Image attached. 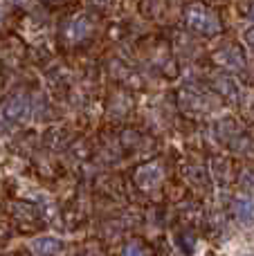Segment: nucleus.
Masks as SVG:
<instances>
[{"label": "nucleus", "mask_w": 254, "mask_h": 256, "mask_svg": "<svg viewBox=\"0 0 254 256\" xmlns=\"http://www.w3.org/2000/svg\"><path fill=\"white\" fill-rule=\"evenodd\" d=\"M187 25L192 27L194 32L205 34V36H216L220 32L218 18L207 7H202V4H192V7L187 9Z\"/></svg>", "instance_id": "f257e3e1"}, {"label": "nucleus", "mask_w": 254, "mask_h": 256, "mask_svg": "<svg viewBox=\"0 0 254 256\" xmlns=\"http://www.w3.org/2000/svg\"><path fill=\"white\" fill-rule=\"evenodd\" d=\"M27 99L25 97H14V99H9L7 104H4V108H2V120H7V122H18V120H22V117L27 115Z\"/></svg>", "instance_id": "f03ea898"}, {"label": "nucleus", "mask_w": 254, "mask_h": 256, "mask_svg": "<svg viewBox=\"0 0 254 256\" xmlns=\"http://www.w3.org/2000/svg\"><path fill=\"white\" fill-rule=\"evenodd\" d=\"M61 248H63V243L58 238H52V236L36 238L34 243H32V252H34L36 256H52V254H56Z\"/></svg>", "instance_id": "7ed1b4c3"}, {"label": "nucleus", "mask_w": 254, "mask_h": 256, "mask_svg": "<svg viewBox=\"0 0 254 256\" xmlns=\"http://www.w3.org/2000/svg\"><path fill=\"white\" fill-rule=\"evenodd\" d=\"M88 32H90V20L88 18H74V20L68 25L66 34H68V38L70 40H81Z\"/></svg>", "instance_id": "20e7f679"}, {"label": "nucleus", "mask_w": 254, "mask_h": 256, "mask_svg": "<svg viewBox=\"0 0 254 256\" xmlns=\"http://www.w3.org/2000/svg\"><path fill=\"white\" fill-rule=\"evenodd\" d=\"M234 209H236V218L243 222V225H250V222H254V204H252V200L238 198L236 204H234Z\"/></svg>", "instance_id": "39448f33"}, {"label": "nucleus", "mask_w": 254, "mask_h": 256, "mask_svg": "<svg viewBox=\"0 0 254 256\" xmlns=\"http://www.w3.org/2000/svg\"><path fill=\"white\" fill-rule=\"evenodd\" d=\"M243 40H246V45L250 50H254V27H250V30L243 32Z\"/></svg>", "instance_id": "423d86ee"}, {"label": "nucleus", "mask_w": 254, "mask_h": 256, "mask_svg": "<svg viewBox=\"0 0 254 256\" xmlns=\"http://www.w3.org/2000/svg\"><path fill=\"white\" fill-rule=\"evenodd\" d=\"M124 256H142V252H140V248H135V245H130V248L124 252Z\"/></svg>", "instance_id": "0eeeda50"}, {"label": "nucleus", "mask_w": 254, "mask_h": 256, "mask_svg": "<svg viewBox=\"0 0 254 256\" xmlns=\"http://www.w3.org/2000/svg\"><path fill=\"white\" fill-rule=\"evenodd\" d=\"M92 2H94V4H102V7H106V4L110 2V0H92Z\"/></svg>", "instance_id": "6e6552de"}, {"label": "nucleus", "mask_w": 254, "mask_h": 256, "mask_svg": "<svg viewBox=\"0 0 254 256\" xmlns=\"http://www.w3.org/2000/svg\"><path fill=\"white\" fill-rule=\"evenodd\" d=\"M252 18H254V7H252Z\"/></svg>", "instance_id": "1a4fd4ad"}]
</instances>
